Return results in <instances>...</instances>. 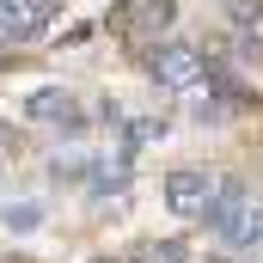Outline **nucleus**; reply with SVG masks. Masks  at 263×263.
<instances>
[{
    "mask_svg": "<svg viewBox=\"0 0 263 263\" xmlns=\"http://www.w3.org/2000/svg\"><path fill=\"white\" fill-rule=\"evenodd\" d=\"M233 245H263V208H245V220H239V239Z\"/></svg>",
    "mask_w": 263,
    "mask_h": 263,
    "instance_id": "8",
    "label": "nucleus"
},
{
    "mask_svg": "<svg viewBox=\"0 0 263 263\" xmlns=\"http://www.w3.org/2000/svg\"><path fill=\"white\" fill-rule=\"evenodd\" d=\"M245 208H251V196H245V184L239 178H227V184H214V196H208V233H220V239H239V220H245Z\"/></svg>",
    "mask_w": 263,
    "mask_h": 263,
    "instance_id": "2",
    "label": "nucleus"
},
{
    "mask_svg": "<svg viewBox=\"0 0 263 263\" xmlns=\"http://www.w3.org/2000/svg\"><path fill=\"white\" fill-rule=\"evenodd\" d=\"M147 67H153V80L172 86V92H184V86H202V80H208V55L190 49V43H159Z\"/></svg>",
    "mask_w": 263,
    "mask_h": 263,
    "instance_id": "1",
    "label": "nucleus"
},
{
    "mask_svg": "<svg viewBox=\"0 0 263 263\" xmlns=\"http://www.w3.org/2000/svg\"><path fill=\"white\" fill-rule=\"evenodd\" d=\"M153 263H184V245H178V239H165V245L153 251Z\"/></svg>",
    "mask_w": 263,
    "mask_h": 263,
    "instance_id": "9",
    "label": "nucleus"
},
{
    "mask_svg": "<svg viewBox=\"0 0 263 263\" xmlns=\"http://www.w3.org/2000/svg\"><path fill=\"white\" fill-rule=\"evenodd\" d=\"M159 135H165V123H153V117H141V123H129V141H123V147H147V141H159Z\"/></svg>",
    "mask_w": 263,
    "mask_h": 263,
    "instance_id": "7",
    "label": "nucleus"
},
{
    "mask_svg": "<svg viewBox=\"0 0 263 263\" xmlns=\"http://www.w3.org/2000/svg\"><path fill=\"white\" fill-rule=\"evenodd\" d=\"M98 263H104V257H98Z\"/></svg>",
    "mask_w": 263,
    "mask_h": 263,
    "instance_id": "11",
    "label": "nucleus"
},
{
    "mask_svg": "<svg viewBox=\"0 0 263 263\" xmlns=\"http://www.w3.org/2000/svg\"><path fill=\"white\" fill-rule=\"evenodd\" d=\"M49 0H0V43H25L49 25Z\"/></svg>",
    "mask_w": 263,
    "mask_h": 263,
    "instance_id": "3",
    "label": "nucleus"
},
{
    "mask_svg": "<svg viewBox=\"0 0 263 263\" xmlns=\"http://www.w3.org/2000/svg\"><path fill=\"white\" fill-rule=\"evenodd\" d=\"M6 227L12 233H31V227H43V208L37 202H18V208H6Z\"/></svg>",
    "mask_w": 263,
    "mask_h": 263,
    "instance_id": "6",
    "label": "nucleus"
},
{
    "mask_svg": "<svg viewBox=\"0 0 263 263\" xmlns=\"http://www.w3.org/2000/svg\"><path fill=\"white\" fill-rule=\"evenodd\" d=\"M245 12H251V18H263V0H245Z\"/></svg>",
    "mask_w": 263,
    "mask_h": 263,
    "instance_id": "10",
    "label": "nucleus"
},
{
    "mask_svg": "<svg viewBox=\"0 0 263 263\" xmlns=\"http://www.w3.org/2000/svg\"><path fill=\"white\" fill-rule=\"evenodd\" d=\"M208 196H214V184H208L202 172H172V178H165V208L184 214V220H202V214H208Z\"/></svg>",
    "mask_w": 263,
    "mask_h": 263,
    "instance_id": "4",
    "label": "nucleus"
},
{
    "mask_svg": "<svg viewBox=\"0 0 263 263\" xmlns=\"http://www.w3.org/2000/svg\"><path fill=\"white\" fill-rule=\"evenodd\" d=\"M25 117H37V123H73V98L62 86H43V92L25 98Z\"/></svg>",
    "mask_w": 263,
    "mask_h": 263,
    "instance_id": "5",
    "label": "nucleus"
}]
</instances>
